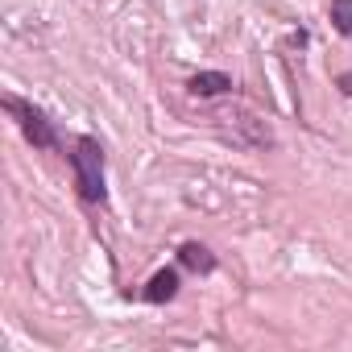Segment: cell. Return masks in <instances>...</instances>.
<instances>
[{
  "label": "cell",
  "instance_id": "obj_7",
  "mask_svg": "<svg viewBox=\"0 0 352 352\" xmlns=\"http://www.w3.org/2000/svg\"><path fill=\"white\" fill-rule=\"evenodd\" d=\"M336 83H340V91H344V96H352V71H344Z\"/></svg>",
  "mask_w": 352,
  "mask_h": 352
},
{
  "label": "cell",
  "instance_id": "obj_4",
  "mask_svg": "<svg viewBox=\"0 0 352 352\" xmlns=\"http://www.w3.org/2000/svg\"><path fill=\"white\" fill-rule=\"evenodd\" d=\"M232 75H224V71H199V75H191L187 79V91L195 96V100H216V96H232Z\"/></svg>",
  "mask_w": 352,
  "mask_h": 352
},
{
  "label": "cell",
  "instance_id": "obj_1",
  "mask_svg": "<svg viewBox=\"0 0 352 352\" xmlns=\"http://www.w3.org/2000/svg\"><path fill=\"white\" fill-rule=\"evenodd\" d=\"M71 170H75V187H79V199L87 208H100L108 199V183H104V170H108V153L96 137H75L71 145Z\"/></svg>",
  "mask_w": 352,
  "mask_h": 352
},
{
  "label": "cell",
  "instance_id": "obj_3",
  "mask_svg": "<svg viewBox=\"0 0 352 352\" xmlns=\"http://www.w3.org/2000/svg\"><path fill=\"white\" fill-rule=\"evenodd\" d=\"M179 286H183V274L174 270V265H166V270H157V274L145 282L141 298L153 302V307H162V302H174V298H179Z\"/></svg>",
  "mask_w": 352,
  "mask_h": 352
},
{
  "label": "cell",
  "instance_id": "obj_5",
  "mask_svg": "<svg viewBox=\"0 0 352 352\" xmlns=\"http://www.w3.org/2000/svg\"><path fill=\"white\" fill-rule=\"evenodd\" d=\"M179 265L191 270V274H212L216 270V253L208 245H199V241H187V245H179Z\"/></svg>",
  "mask_w": 352,
  "mask_h": 352
},
{
  "label": "cell",
  "instance_id": "obj_6",
  "mask_svg": "<svg viewBox=\"0 0 352 352\" xmlns=\"http://www.w3.org/2000/svg\"><path fill=\"white\" fill-rule=\"evenodd\" d=\"M327 17H331V30L340 38H352V0H331L327 5Z\"/></svg>",
  "mask_w": 352,
  "mask_h": 352
},
{
  "label": "cell",
  "instance_id": "obj_2",
  "mask_svg": "<svg viewBox=\"0 0 352 352\" xmlns=\"http://www.w3.org/2000/svg\"><path fill=\"white\" fill-rule=\"evenodd\" d=\"M5 112L17 120V129L25 133V141H30L34 149H58V129H54V120H50L42 108L25 104V100H17V96H5Z\"/></svg>",
  "mask_w": 352,
  "mask_h": 352
}]
</instances>
